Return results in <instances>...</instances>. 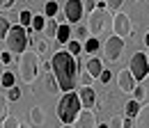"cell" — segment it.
Returning <instances> with one entry per match:
<instances>
[{
    "instance_id": "cell-38",
    "label": "cell",
    "mask_w": 149,
    "mask_h": 128,
    "mask_svg": "<svg viewBox=\"0 0 149 128\" xmlns=\"http://www.w3.org/2000/svg\"><path fill=\"white\" fill-rule=\"evenodd\" d=\"M14 7V0H0V9H9Z\"/></svg>"
},
{
    "instance_id": "cell-6",
    "label": "cell",
    "mask_w": 149,
    "mask_h": 128,
    "mask_svg": "<svg viewBox=\"0 0 149 128\" xmlns=\"http://www.w3.org/2000/svg\"><path fill=\"white\" fill-rule=\"evenodd\" d=\"M129 69H131V73L135 75L138 82L145 80L149 75V57H147V53H133V57H131V62H129Z\"/></svg>"
},
{
    "instance_id": "cell-30",
    "label": "cell",
    "mask_w": 149,
    "mask_h": 128,
    "mask_svg": "<svg viewBox=\"0 0 149 128\" xmlns=\"http://www.w3.org/2000/svg\"><path fill=\"white\" fill-rule=\"evenodd\" d=\"M19 98H21V89L16 87V85L7 89V101H19Z\"/></svg>"
},
{
    "instance_id": "cell-40",
    "label": "cell",
    "mask_w": 149,
    "mask_h": 128,
    "mask_svg": "<svg viewBox=\"0 0 149 128\" xmlns=\"http://www.w3.org/2000/svg\"><path fill=\"white\" fill-rule=\"evenodd\" d=\"M145 46H147V48H149V32H147V35H145Z\"/></svg>"
},
{
    "instance_id": "cell-43",
    "label": "cell",
    "mask_w": 149,
    "mask_h": 128,
    "mask_svg": "<svg viewBox=\"0 0 149 128\" xmlns=\"http://www.w3.org/2000/svg\"><path fill=\"white\" fill-rule=\"evenodd\" d=\"M30 126H32V124H21L19 128H30Z\"/></svg>"
},
{
    "instance_id": "cell-46",
    "label": "cell",
    "mask_w": 149,
    "mask_h": 128,
    "mask_svg": "<svg viewBox=\"0 0 149 128\" xmlns=\"http://www.w3.org/2000/svg\"><path fill=\"white\" fill-rule=\"evenodd\" d=\"M96 2H99V0H96Z\"/></svg>"
},
{
    "instance_id": "cell-19",
    "label": "cell",
    "mask_w": 149,
    "mask_h": 128,
    "mask_svg": "<svg viewBox=\"0 0 149 128\" xmlns=\"http://www.w3.org/2000/svg\"><path fill=\"white\" fill-rule=\"evenodd\" d=\"M9 30H12V18H7V16L0 14V39H7Z\"/></svg>"
},
{
    "instance_id": "cell-29",
    "label": "cell",
    "mask_w": 149,
    "mask_h": 128,
    "mask_svg": "<svg viewBox=\"0 0 149 128\" xmlns=\"http://www.w3.org/2000/svg\"><path fill=\"white\" fill-rule=\"evenodd\" d=\"M35 48H37V51H35L37 55H46V53H48V41H46V39H37Z\"/></svg>"
},
{
    "instance_id": "cell-4",
    "label": "cell",
    "mask_w": 149,
    "mask_h": 128,
    "mask_svg": "<svg viewBox=\"0 0 149 128\" xmlns=\"http://www.w3.org/2000/svg\"><path fill=\"white\" fill-rule=\"evenodd\" d=\"M5 44H7V51H12V53H25L28 51V46H30V35H28V28H23L21 23L16 25H12V30H9V35L5 39Z\"/></svg>"
},
{
    "instance_id": "cell-32",
    "label": "cell",
    "mask_w": 149,
    "mask_h": 128,
    "mask_svg": "<svg viewBox=\"0 0 149 128\" xmlns=\"http://www.w3.org/2000/svg\"><path fill=\"white\" fill-rule=\"evenodd\" d=\"M106 5H108L110 12H119V7L124 5V0H106Z\"/></svg>"
},
{
    "instance_id": "cell-9",
    "label": "cell",
    "mask_w": 149,
    "mask_h": 128,
    "mask_svg": "<svg viewBox=\"0 0 149 128\" xmlns=\"http://www.w3.org/2000/svg\"><path fill=\"white\" fill-rule=\"evenodd\" d=\"M112 32L117 37H122V39L133 35V23H131L129 14H122V12H119V14L112 16Z\"/></svg>"
},
{
    "instance_id": "cell-37",
    "label": "cell",
    "mask_w": 149,
    "mask_h": 128,
    "mask_svg": "<svg viewBox=\"0 0 149 128\" xmlns=\"http://www.w3.org/2000/svg\"><path fill=\"white\" fill-rule=\"evenodd\" d=\"M83 2H85V9H87V12H94V9H96V0H83Z\"/></svg>"
},
{
    "instance_id": "cell-45",
    "label": "cell",
    "mask_w": 149,
    "mask_h": 128,
    "mask_svg": "<svg viewBox=\"0 0 149 128\" xmlns=\"http://www.w3.org/2000/svg\"><path fill=\"white\" fill-rule=\"evenodd\" d=\"M147 57H149V53H147Z\"/></svg>"
},
{
    "instance_id": "cell-8",
    "label": "cell",
    "mask_w": 149,
    "mask_h": 128,
    "mask_svg": "<svg viewBox=\"0 0 149 128\" xmlns=\"http://www.w3.org/2000/svg\"><path fill=\"white\" fill-rule=\"evenodd\" d=\"M122 51H124V39L122 37H108L106 39V44H103V55H106V60L108 62H117L119 57H122Z\"/></svg>"
},
{
    "instance_id": "cell-12",
    "label": "cell",
    "mask_w": 149,
    "mask_h": 128,
    "mask_svg": "<svg viewBox=\"0 0 149 128\" xmlns=\"http://www.w3.org/2000/svg\"><path fill=\"white\" fill-rule=\"evenodd\" d=\"M96 117H94V112L90 108H83V112L78 114V119H76V128H96Z\"/></svg>"
},
{
    "instance_id": "cell-22",
    "label": "cell",
    "mask_w": 149,
    "mask_h": 128,
    "mask_svg": "<svg viewBox=\"0 0 149 128\" xmlns=\"http://www.w3.org/2000/svg\"><path fill=\"white\" fill-rule=\"evenodd\" d=\"M0 85H2V87H7V89H9V87H14V85H16V75H14L12 71H5V73H2Z\"/></svg>"
},
{
    "instance_id": "cell-24",
    "label": "cell",
    "mask_w": 149,
    "mask_h": 128,
    "mask_svg": "<svg viewBox=\"0 0 149 128\" xmlns=\"http://www.w3.org/2000/svg\"><path fill=\"white\" fill-rule=\"evenodd\" d=\"M44 14H46L48 18H55L57 16V2H55V0H48V2L44 5Z\"/></svg>"
},
{
    "instance_id": "cell-2",
    "label": "cell",
    "mask_w": 149,
    "mask_h": 128,
    "mask_svg": "<svg viewBox=\"0 0 149 128\" xmlns=\"http://www.w3.org/2000/svg\"><path fill=\"white\" fill-rule=\"evenodd\" d=\"M80 112H83L80 96H78L76 91H64V96H62L60 103H57V117H60V121H62L64 126H69V124H74L76 119H78Z\"/></svg>"
},
{
    "instance_id": "cell-42",
    "label": "cell",
    "mask_w": 149,
    "mask_h": 128,
    "mask_svg": "<svg viewBox=\"0 0 149 128\" xmlns=\"http://www.w3.org/2000/svg\"><path fill=\"white\" fill-rule=\"evenodd\" d=\"M2 73L5 71H2V60H0V80H2Z\"/></svg>"
},
{
    "instance_id": "cell-14",
    "label": "cell",
    "mask_w": 149,
    "mask_h": 128,
    "mask_svg": "<svg viewBox=\"0 0 149 128\" xmlns=\"http://www.w3.org/2000/svg\"><path fill=\"white\" fill-rule=\"evenodd\" d=\"M85 71L90 73L92 78H99V75L103 73V62H101L99 57H90V60L85 62Z\"/></svg>"
},
{
    "instance_id": "cell-10",
    "label": "cell",
    "mask_w": 149,
    "mask_h": 128,
    "mask_svg": "<svg viewBox=\"0 0 149 128\" xmlns=\"http://www.w3.org/2000/svg\"><path fill=\"white\" fill-rule=\"evenodd\" d=\"M117 87L124 91V94H133L135 87H138V80H135V75L131 73V69H122V71H117Z\"/></svg>"
},
{
    "instance_id": "cell-21",
    "label": "cell",
    "mask_w": 149,
    "mask_h": 128,
    "mask_svg": "<svg viewBox=\"0 0 149 128\" xmlns=\"http://www.w3.org/2000/svg\"><path fill=\"white\" fill-rule=\"evenodd\" d=\"M32 12H30V9H21L19 12V23L21 25H23V28H30V25H32Z\"/></svg>"
},
{
    "instance_id": "cell-5",
    "label": "cell",
    "mask_w": 149,
    "mask_h": 128,
    "mask_svg": "<svg viewBox=\"0 0 149 128\" xmlns=\"http://www.w3.org/2000/svg\"><path fill=\"white\" fill-rule=\"evenodd\" d=\"M108 5L106 0H99L96 2V9L90 12V18H87V28H90V35L92 37H99L103 30H106V23H108Z\"/></svg>"
},
{
    "instance_id": "cell-25",
    "label": "cell",
    "mask_w": 149,
    "mask_h": 128,
    "mask_svg": "<svg viewBox=\"0 0 149 128\" xmlns=\"http://www.w3.org/2000/svg\"><path fill=\"white\" fill-rule=\"evenodd\" d=\"M76 39L78 41H87L90 39V28L87 25H76Z\"/></svg>"
},
{
    "instance_id": "cell-23",
    "label": "cell",
    "mask_w": 149,
    "mask_h": 128,
    "mask_svg": "<svg viewBox=\"0 0 149 128\" xmlns=\"http://www.w3.org/2000/svg\"><path fill=\"white\" fill-rule=\"evenodd\" d=\"M46 23H48V21H46V16H35L32 18V25H30V28H32V30H35V32H41V30H46Z\"/></svg>"
},
{
    "instance_id": "cell-34",
    "label": "cell",
    "mask_w": 149,
    "mask_h": 128,
    "mask_svg": "<svg viewBox=\"0 0 149 128\" xmlns=\"http://www.w3.org/2000/svg\"><path fill=\"white\" fill-rule=\"evenodd\" d=\"M110 128H124V117H112Z\"/></svg>"
},
{
    "instance_id": "cell-11",
    "label": "cell",
    "mask_w": 149,
    "mask_h": 128,
    "mask_svg": "<svg viewBox=\"0 0 149 128\" xmlns=\"http://www.w3.org/2000/svg\"><path fill=\"white\" fill-rule=\"evenodd\" d=\"M41 87H44L46 94H57V87H60V85H57V80H55L53 73H41V82L35 85V94H39Z\"/></svg>"
},
{
    "instance_id": "cell-33",
    "label": "cell",
    "mask_w": 149,
    "mask_h": 128,
    "mask_svg": "<svg viewBox=\"0 0 149 128\" xmlns=\"http://www.w3.org/2000/svg\"><path fill=\"white\" fill-rule=\"evenodd\" d=\"M133 98L142 103V101H145V87H140V85H138V87H135V91H133Z\"/></svg>"
},
{
    "instance_id": "cell-39",
    "label": "cell",
    "mask_w": 149,
    "mask_h": 128,
    "mask_svg": "<svg viewBox=\"0 0 149 128\" xmlns=\"http://www.w3.org/2000/svg\"><path fill=\"white\" fill-rule=\"evenodd\" d=\"M92 80H94V78L90 75V73H83V75H80V82H83V85H90Z\"/></svg>"
},
{
    "instance_id": "cell-1",
    "label": "cell",
    "mask_w": 149,
    "mask_h": 128,
    "mask_svg": "<svg viewBox=\"0 0 149 128\" xmlns=\"http://www.w3.org/2000/svg\"><path fill=\"white\" fill-rule=\"evenodd\" d=\"M51 71L62 91H74L78 82V60L69 51H57L51 60Z\"/></svg>"
},
{
    "instance_id": "cell-27",
    "label": "cell",
    "mask_w": 149,
    "mask_h": 128,
    "mask_svg": "<svg viewBox=\"0 0 149 128\" xmlns=\"http://www.w3.org/2000/svg\"><path fill=\"white\" fill-rule=\"evenodd\" d=\"M57 28H60V23H57L55 18H51V21L46 23V35H48V37H53V39H55V37H57Z\"/></svg>"
},
{
    "instance_id": "cell-15",
    "label": "cell",
    "mask_w": 149,
    "mask_h": 128,
    "mask_svg": "<svg viewBox=\"0 0 149 128\" xmlns=\"http://www.w3.org/2000/svg\"><path fill=\"white\" fill-rule=\"evenodd\" d=\"M55 39L60 41V44H69V41H71V25H69V23H60Z\"/></svg>"
},
{
    "instance_id": "cell-35",
    "label": "cell",
    "mask_w": 149,
    "mask_h": 128,
    "mask_svg": "<svg viewBox=\"0 0 149 128\" xmlns=\"http://www.w3.org/2000/svg\"><path fill=\"white\" fill-rule=\"evenodd\" d=\"M110 78H112V71H106V69H103V73L99 75V80H101L103 85H108V82H110Z\"/></svg>"
},
{
    "instance_id": "cell-28",
    "label": "cell",
    "mask_w": 149,
    "mask_h": 128,
    "mask_svg": "<svg viewBox=\"0 0 149 128\" xmlns=\"http://www.w3.org/2000/svg\"><path fill=\"white\" fill-rule=\"evenodd\" d=\"M7 117H9V108H7V98H5L2 94H0V124H2V121H5Z\"/></svg>"
},
{
    "instance_id": "cell-41",
    "label": "cell",
    "mask_w": 149,
    "mask_h": 128,
    "mask_svg": "<svg viewBox=\"0 0 149 128\" xmlns=\"http://www.w3.org/2000/svg\"><path fill=\"white\" fill-rule=\"evenodd\" d=\"M96 128H110V124H99Z\"/></svg>"
},
{
    "instance_id": "cell-31",
    "label": "cell",
    "mask_w": 149,
    "mask_h": 128,
    "mask_svg": "<svg viewBox=\"0 0 149 128\" xmlns=\"http://www.w3.org/2000/svg\"><path fill=\"white\" fill-rule=\"evenodd\" d=\"M19 126H21L19 119H16V117H12V114H9V117L2 121V128H19Z\"/></svg>"
},
{
    "instance_id": "cell-17",
    "label": "cell",
    "mask_w": 149,
    "mask_h": 128,
    "mask_svg": "<svg viewBox=\"0 0 149 128\" xmlns=\"http://www.w3.org/2000/svg\"><path fill=\"white\" fill-rule=\"evenodd\" d=\"M140 110H142V105H140V101H135V98H131L129 103L124 105V114H126V117H131V119H135V117L140 114Z\"/></svg>"
},
{
    "instance_id": "cell-26",
    "label": "cell",
    "mask_w": 149,
    "mask_h": 128,
    "mask_svg": "<svg viewBox=\"0 0 149 128\" xmlns=\"http://www.w3.org/2000/svg\"><path fill=\"white\" fill-rule=\"evenodd\" d=\"M67 51H69V53H71V55H78V53H83L85 48H83V44H80L78 39H71V41L67 44Z\"/></svg>"
},
{
    "instance_id": "cell-18",
    "label": "cell",
    "mask_w": 149,
    "mask_h": 128,
    "mask_svg": "<svg viewBox=\"0 0 149 128\" xmlns=\"http://www.w3.org/2000/svg\"><path fill=\"white\" fill-rule=\"evenodd\" d=\"M135 128H149V103L142 105L140 114L135 117Z\"/></svg>"
},
{
    "instance_id": "cell-20",
    "label": "cell",
    "mask_w": 149,
    "mask_h": 128,
    "mask_svg": "<svg viewBox=\"0 0 149 128\" xmlns=\"http://www.w3.org/2000/svg\"><path fill=\"white\" fill-rule=\"evenodd\" d=\"M99 46H101V44H99V39H96V37H90L87 41H83V48H85V53H90V55L96 53V51H99Z\"/></svg>"
},
{
    "instance_id": "cell-44",
    "label": "cell",
    "mask_w": 149,
    "mask_h": 128,
    "mask_svg": "<svg viewBox=\"0 0 149 128\" xmlns=\"http://www.w3.org/2000/svg\"><path fill=\"white\" fill-rule=\"evenodd\" d=\"M62 128H71V126H62Z\"/></svg>"
},
{
    "instance_id": "cell-16",
    "label": "cell",
    "mask_w": 149,
    "mask_h": 128,
    "mask_svg": "<svg viewBox=\"0 0 149 128\" xmlns=\"http://www.w3.org/2000/svg\"><path fill=\"white\" fill-rule=\"evenodd\" d=\"M44 121H46V114H44V110L41 108H30V124L32 126H44Z\"/></svg>"
},
{
    "instance_id": "cell-36",
    "label": "cell",
    "mask_w": 149,
    "mask_h": 128,
    "mask_svg": "<svg viewBox=\"0 0 149 128\" xmlns=\"http://www.w3.org/2000/svg\"><path fill=\"white\" fill-rule=\"evenodd\" d=\"M0 60H2V64H9V62H12V51H5V53H0Z\"/></svg>"
},
{
    "instance_id": "cell-13",
    "label": "cell",
    "mask_w": 149,
    "mask_h": 128,
    "mask_svg": "<svg viewBox=\"0 0 149 128\" xmlns=\"http://www.w3.org/2000/svg\"><path fill=\"white\" fill-rule=\"evenodd\" d=\"M78 96H80V101H83V108H94V105H96V91H94V87H90V85H83V87L78 89Z\"/></svg>"
},
{
    "instance_id": "cell-3",
    "label": "cell",
    "mask_w": 149,
    "mask_h": 128,
    "mask_svg": "<svg viewBox=\"0 0 149 128\" xmlns=\"http://www.w3.org/2000/svg\"><path fill=\"white\" fill-rule=\"evenodd\" d=\"M37 73H39V57H37V53H35V51H25V53H21V57H19L21 82H25V85H35Z\"/></svg>"
},
{
    "instance_id": "cell-7",
    "label": "cell",
    "mask_w": 149,
    "mask_h": 128,
    "mask_svg": "<svg viewBox=\"0 0 149 128\" xmlns=\"http://www.w3.org/2000/svg\"><path fill=\"white\" fill-rule=\"evenodd\" d=\"M83 14H85V2L83 0H67L64 5V18L69 25H78L83 21Z\"/></svg>"
}]
</instances>
